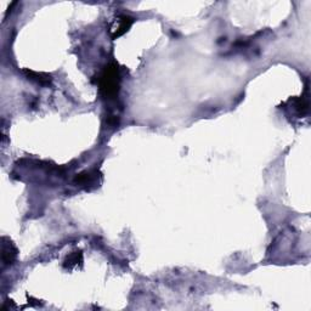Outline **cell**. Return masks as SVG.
I'll return each mask as SVG.
<instances>
[{
  "mask_svg": "<svg viewBox=\"0 0 311 311\" xmlns=\"http://www.w3.org/2000/svg\"><path fill=\"white\" fill-rule=\"evenodd\" d=\"M99 90L100 95L104 100H114L118 96L121 89V73L118 65L109 63L104 68L101 75L99 76Z\"/></svg>",
  "mask_w": 311,
  "mask_h": 311,
  "instance_id": "1",
  "label": "cell"
},
{
  "mask_svg": "<svg viewBox=\"0 0 311 311\" xmlns=\"http://www.w3.org/2000/svg\"><path fill=\"white\" fill-rule=\"evenodd\" d=\"M135 20L132 17L128 16V15H121V16H117L113 21L109 25V35H111L112 39H117V38L122 37L123 34H126L127 32L130 29V27L134 25Z\"/></svg>",
  "mask_w": 311,
  "mask_h": 311,
  "instance_id": "2",
  "label": "cell"
},
{
  "mask_svg": "<svg viewBox=\"0 0 311 311\" xmlns=\"http://www.w3.org/2000/svg\"><path fill=\"white\" fill-rule=\"evenodd\" d=\"M17 248L6 237L2 238V261L5 265H11L17 258Z\"/></svg>",
  "mask_w": 311,
  "mask_h": 311,
  "instance_id": "3",
  "label": "cell"
},
{
  "mask_svg": "<svg viewBox=\"0 0 311 311\" xmlns=\"http://www.w3.org/2000/svg\"><path fill=\"white\" fill-rule=\"evenodd\" d=\"M99 178V172L96 170H85V172H81L80 174H78L75 178V182L79 186H84V187H88L91 186L94 182L98 180Z\"/></svg>",
  "mask_w": 311,
  "mask_h": 311,
  "instance_id": "4",
  "label": "cell"
},
{
  "mask_svg": "<svg viewBox=\"0 0 311 311\" xmlns=\"http://www.w3.org/2000/svg\"><path fill=\"white\" fill-rule=\"evenodd\" d=\"M25 75L27 76V78L29 79V80L34 81V83L39 84V85H50L52 84V76L48 75V73H43V72H34V71H28V70H25L24 71Z\"/></svg>",
  "mask_w": 311,
  "mask_h": 311,
  "instance_id": "5",
  "label": "cell"
},
{
  "mask_svg": "<svg viewBox=\"0 0 311 311\" xmlns=\"http://www.w3.org/2000/svg\"><path fill=\"white\" fill-rule=\"evenodd\" d=\"M81 264H83V253L81 251H75L66 257L65 261H63V267L66 270H73Z\"/></svg>",
  "mask_w": 311,
  "mask_h": 311,
  "instance_id": "6",
  "label": "cell"
},
{
  "mask_svg": "<svg viewBox=\"0 0 311 311\" xmlns=\"http://www.w3.org/2000/svg\"><path fill=\"white\" fill-rule=\"evenodd\" d=\"M293 104H294L295 112H297L299 117L304 116V114H307L308 111H309V100H308V98L294 99Z\"/></svg>",
  "mask_w": 311,
  "mask_h": 311,
  "instance_id": "7",
  "label": "cell"
}]
</instances>
